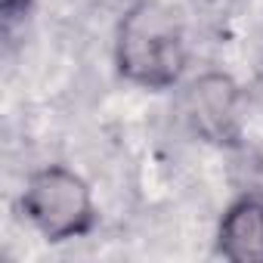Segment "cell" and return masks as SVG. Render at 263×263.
Instances as JSON below:
<instances>
[{"instance_id": "obj_1", "label": "cell", "mask_w": 263, "mask_h": 263, "mask_svg": "<svg viewBox=\"0 0 263 263\" xmlns=\"http://www.w3.org/2000/svg\"><path fill=\"white\" fill-rule=\"evenodd\" d=\"M115 65L124 81L137 87H174L186 68V31L180 16L161 0L134 4L118 22Z\"/></svg>"}, {"instance_id": "obj_2", "label": "cell", "mask_w": 263, "mask_h": 263, "mask_svg": "<svg viewBox=\"0 0 263 263\" xmlns=\"http://www.w3.org/2000/svg\"><path fill=\"white\" fill-rule=\"evenodd\" d=\"M22 214L47 241L81 238L96 223L90 186L62 164H47L28 174L22 189Z\"/></svg>"}, {"instance_id": "obj_3", "label": "cell", "mask_w": 263, "mask_h": 263, "mask_svg": "<svg viewBox=\"0 0 263 263\" xmlns=\"http://www.w3.org/2000/svg\"><path fill=\"white\" fill-rule=\"evenodd\" d=\"M241 93L229 74L208 71L195 78L183 96V115L195 134L214 146H235L241 137L238 121Z\"/></svg>"}, {"instance_id": "obj_4", "label": "cell", "mask_w": 263, "mask_h": 263, "mask_svg": "<svg viewBox=\"0 0 263 263\" xmlns=\"http://www.w3.org/2000/svg\"><path fill=\"white\" fill-rule=\"evenodd\" d=\"M217 254L232 263H263V201L238 198L217 229Z\"/></svg>"}, {"instance_id": "obj_5", "label": "cell", "mask_w": 263, "mask_h": 263, "mask_svg": "<svg viewBox=\"0 0 263 263\" xmlns=\"http://www.w3.org/2000/svg\"><path fill=\"white\" fill-rule=\"evenodd\" d=\"M25 10H28V0H0V13H4V19H16Z\"/></svg>"}]
</instances>
